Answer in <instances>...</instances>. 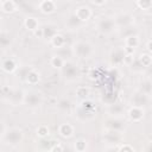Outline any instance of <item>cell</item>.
I'll use <instances>...</instances> for the list:
<instances>
[{
  "instance_id": "1",
  "label": "cell",
  "mask_w": 152,
  "mask_h": 152,
  "mask_svg": "<svg viewBox=\"0 0 152 152\" xmlns=\"http://www.w3.org/2000/svg\"><path fill=\"white\" fill-rule=\"evenodd\" d=\"M70 48L72 51V56L77 57L78 59H88L95 53L94 45L87 40H77L72 43Z\"/></svg>"
},
{
  "instance_id": "2",
  "label": "cell",
  "mask_w": 152,
  "mask_h": 152,
  "mask_svg": "<svg viewBox=\"0 0 152 152\" xmlns=\"http://www.w3.org/2000/svg\"><path fill=\"white\" fill-rule=\"evenodd\" d=\"M61 70V75L62 77L68 81V82H74L76 81L80 75H81V70L80 68L77 66V64L72 61H65L63 66L59 69Z\"/></svg>"
},
{
  "instance_id": "3",
  "label": "cell",
  "mask_w": 152,
  "mask_h": 152,
  "mask_svg": "<svg viewBox=\"0 0 152 152\" xmlns=\"http://www.w3.org/2000/svg\"><path fill=\"white\" fill-rule=\"evenodd\" d=\"M2 139L7 145L17 146L24 140V132L19 127H11L6 128L5 133L2 134Z\"/></svg>"
},
{
  "instance_id": "4",
  "label": "cell",
  "mask_w": 152,
  "mask_h": 152,
  "mask_svg": "<svg viewBox=\"0 0 152 152\" xmlns=\"http://www.w3.org/2000/svg\"><path fill=\"white\" fill-rule=\"evenodd\" d=\"M95 27L102 34H110L118 28L115 23H114L113 17H108V15H103V17L97 18V20L95 23Z\"/></svg>"
},
{
  "instance_id": "5",
  "label": "cell",
  "mask_w": 152,
  "mask_h": 152,
  "mask_svg": "<svg viewBox=\"0 0 152 152\" xmlns=\"http://www.w3.org/2000/svg\"><path fill=\"white\" fill-rule=\"evenodd\" d=\"M23 104H25L26 107H28L31 109H36V108L40 107L43 104V95H42V93L37 91V90L25 91Z\"/></svg>"
},
{
  "instance_id": "6",
  "label": "cell",
  "mask_w": 152,
  "mask_h": 152,
  "mask_svg": "<svg viewBox=\"0 0 152 152\" xmlns=\"http://www.w3.org/2000/svg\"><path fill=\"white\" fill-rule=\"evenodd\" d=\"M74 115L81 122H88L96 118V110H90L82 107L80 103L74 107Z\"/></svg>"
},
{
  "instance_id": "7",
  "label": "cell",
  "mask_w": 152,
  "mask_h": 152,
  "mask_svg": "<svg viewBox=\"0 0 152 152\" xmlns=\"http://www.w3.org/2000/svg\"><path fill=\"white\" fill-rule=\"evenodd\" d=\"M125 50L122 46H115L110 50L109 52V64L114 68L120 66L124 64V58H125Z\"/></svg>"
},
{
  "instance_id": "8",
  "label": "cell",
  "mask_w": 152,
  "mask_h": 152,
  "mask_svg": "<svg viewBox=\"0 0 152 152\" xmlns=\"http://www.w3.org/2000/svg\"><path fill=\"white\" fill-rule=\"evenodd\" d=\"M116 27H128L134 24V15L129 12H120L113 17Z\"/></svg>"
},
{
  "instance_id": "9",
  "label": "cell",
  "mask_w": 152,
  "mask_h": 152,
  "mask_svg": "<svg viewBox=\"0 0 152 152\" xmlns=\"http://www.w3.org/2000/svg\"><path fill=\"white\" fill-rule=\"evenodd\" d=\"M122 140V132L118 131H112V129H106L102 134V141L108 145H119Z\"/></svg>"
},
{
  "instance_id": "10",
  "label": "cell",
  "mask_w": 152,
  "mask_h": 152,
  "mask_svg": "<svg viewBox=\"0 0 152 152\" xmlns=\"http://www.w3.org/2000/svg\"><path fill=\"white\" fill-rule=\"evenodd\" d=\"M150 97H151V96L144 94L142 91L137 90V91L131 96V99H129V104H131V106H137V107H142V108H144L145 106H147V104L150 103Z\"/></svg>"
},
{
  "instance_id": "11",
  "label": "cell",
  "mask_w": 152,
  "mask_h": 152,
  "mask_svg": "<svg viewBox=\"0 0 152 152\" xmlns=\"http://www.w3.org/2000/svg\"><path fill=\"white\" fill-rule=\"evenodd\" d=\"M0 68L6 74H13L19 69V63L13 57H6L0 62Z\"/></svg>"
},
{
  "instance_id": "12",
  "label": "cell",
  "mask_w": 152,
  "mask_h": 152,
  "mask_svg": "<svg viewBox=\"0 0 152 152\" xmlns=\"http://www.w3.org/2000/svg\"><path fill=\"white\" fill-rule=\"evenodd\" d=\"M127 116H128L129 121H132V122H140L145 116V108L131 106L127 110Z\"/></svg>"
},
{
  "instance_id": "13",
  "label": "cell",
  "mask_w": 152,
  "mask_h": 152,
  "mask_svg": "<svg viewBox=\"0 0 152 152\" xmlns=\"http://www.w3.org/2000/svg\"><path fill=\"white\" fill-rule=\"evenodd\" d=\"M104 127H106V129L124 132L125 131V122H124V120H121V118L109 116V119H107L104 121Z\"/></svg>"
},
{
  "instance_id": "14",
  "label": "cell",
  "mask_w": 152,
  "mask_h": 152,
  "mask_svg": "<svg viewBox=\"0 0 152 152\" xmlns=\"http://www.w3.org/2000/svg\"><path fill=\"white\" fill-rule=\"evenodd\" d=\"M38 8L43 14H52L57 10V5L55 0H40L38 4Z\"/></svg>"
},
{
  "instance_id": "15",
  "label": "cell",
  "mask_w": 152,
  "mask_h": 152,
  "mask_svg": "<svg viewBox=\"0 0 152 152\" xmlns=\"http://www.w3.org/2000/svg\"><path fill=\"white\" fill-rule=\"evenodd\" d=\"M107 113L109 116H113V118H122L125 115V107L119 102H113L108 104Z\"/></svg>"
},
{
  "instance_id": "16",
  "label": "cell",
  "mask_w": 152,
  "mask_h": 152,
  "mask_svg": "<svg viewBox=\"0 0 152 152\" xmlns=\"http://www.w3.org/2000/svg\"><path fill=\"white\" fill-rule=\"evenodd\" d=\"M74 14H75V15H76L81 21H82V23H86V21H88V20L91 18L93 12H91L90 7H88V6L83 5V6H78V7L75 10Z\"/></svg>"
},
{
  "instance_id": "17",
  "label": "cell",
  "mask_w": 152,
  "mask_h": 152,
  "mask_svg": "<svg viewBox=\"0 0 152 152\" xmlns=\"http://www.w3.org/2000/svg\"><path fill=\"white\" fill-rule=\"evenodd\" d=\"M24 95H25L24 90H21V89H13L7 101L12 106H20L24 102Z\"/></svg>"
},
{
  "instance_id": "18",
  "label": "cell",
  "mask_w": 152,
  "mask_h": 152,
  "mask_svg": "<svg viewBox=\"0 0 152 152\" xmlns=\"http://www.w3.org/2000/svg\"><path fill=\"white\" fill-rule=\"evenodd\" d=\"M75 133V127L71 125V124H62L58 126V134L62 137V138H71Z\"/></svg>"
},
{
  "instance_id": "19",
  "label": "cell",
  "mask_w": 152,
  "mask_h": 152,
  "mask_svg": "<svg viewBox=\"0 0 152 152\" xmlns=\"http://www.w3.org/2000/svg\"><path fill=\"white\" fill-rule=\"evenodd\" d=\"M39 81H40V72L38 70L31 68L28 70L26 77H25V82L27 84H30V86H36V84L39 83Z\"/></svg>"
},
{
  "instance_id": "20",
  "label": "cell",
  "mask_w": 152,
  "mask_h": 152,
  "mask_svg": "<svg viewBox=\"0 0 152 152\" xmlns=\"http://www.w3.org/2000/svg\"><path fill=\"white\" fill-rule=\"evenodd\" d=\"M65 26L69 28V30H78L83 26V23L72 13L68 17V19L65 20Z\"/></svg>"
},
{
  "instance_id": "21",
  "label": "cell",
  "mask_w": 152,
  "mask_h": 152,
  "mask_svg": "<svg viewBox=\"0 0 152 152\" xmlns=\"http://www.w3.org/2000/svg\"><path fill=\"white\" fill-rule=\"evenodd\" d=\"M13 37L8 31H0V49H7L12 45Z\"/></svg>"
},
{
  "instance_id": "22",
  "label": "cell",
  "mask_w": 152,
  "mask_h": 152,
  "mask_svg": "<svg viewBox=\"0 0 152 152\" xmlns=\"http://www.w3.org/2000/svg\"><path fill=\"white\" fill-rule=\"evenodd\" d=\"M43 28V38L45 39H51L56 33H57V26L55 24H45L44 26H42Z\"/></svg>"
},
{
  "instance_id": "23",
  "label": "cell",
  "mask_w": 152,
  "mask_h": 152,
  "mask_svg": "<svg viewBox=\"0 0 152 152\" xmlns=\"http://www.w3.org/2000/svg\"><path fill=\"white\" fill-rule=\"evenodd\" d=\"M57 108H58V110H61L62 113H66V114H69V113L71 112V109H72L71 101H70L69 99L63 97V99L58 100V102H57Z\"/></svg>"
},
{
  "instance_id": "24",
  "label": "cell",
  "mask_w": 152,
  "mask_h": 152,
  "mask_svg": "<svg viewBox=\"0 0 152 152\" xmlns=\"http://www.w3.org/2000/svg\"><path fill=\"white\" fill-rule=\"evenodd\" d=\"M24 26L26 30L33 32L34 30H37L39 27V20L34 17H26L24 19Z\"/></svg>"
},
{
  "instance_id": "25",
  "label": "cell",
  "mask_w": 152,
  "mask_h": 152,
  "mask_svg": "<svg viewBox=\"0 0 152 152\" xmlns=\"http://www.w3.org/2000/svg\"><path fill=\"white\" fill-rule=\"evenodd\" d=\"M50 44L55 48V49H61L65 45V38L62 33H56L51 39H50Z\"/></svg>"
},
{
  "instance_id": "26",
  "label": "cell",
  "mask_w": 152,
  "mask_h": 152,
  "mask_svg": "<svg viewBox=\"0 0 152 152\" xmlns=\"http://www.w3.org/2000/svg\"><path fill=\"white\" fill-rule=\"evenodd\" d=\"M140 44V39H139V36L137 34H129L125 38V46L127 48H132V49H137Z\"/></svg>"
},
{
  "instance_id": "27",
  "label": "cell",
  "mask_w": 152,
  "mask_h": 152,
  "mask_svg": "<svg viewBox=\"0 0 152 152\" xmlns=\"http://www.w3.org/2000/svg\"><path fill=\"white\" fill-rule=\"evenodd\" d=\"M0 10L4 13H14L18 10V7H17V5L12 0H4V1H1Z\"/></svg>"
},
{
  "instance_id": "28",
  "label": "cell",
  "mask_w": 152,
  "mask_h": 152,
  "mask_svg": "<svg viewBox=\"0 0 152 152\" xmlns=\"http://www.w3.org/2000/svg\"><path fill=\"white\" fill-rule=\"evenodd\" d=\"M75 95H76L80 100H86V99H88L89 95H90V89H89V87H87V86H78V87L76 88V90H75Z\"/></svg>"
},
{
  "instance_id": "29",
  "label": "cell",
  "mask_w": 152,
  "mask_h": 152,
  "mask_svg": "<svg viewBox=\"0 0 152 152\" xmlns=\"http://www.w3.org/2000/svg\"><path fill=\"white\" fill-rule=\"evenodd\" d=\"M138 62L140 63V65L142 68H148L152 63V57L150 52H142L139 57H138Z\"/></svg>"
},
{
  "instance_id": "30",
  "label": "cell",
  "mask_w": 152,
  "mask_h": 152,
  "mask_svg": "<svg viewBox=\"0 0 152 152\" xmlns=\"http://www.w3.org/2000/svg\"><path fill=\"white\" fill-rule=\"evenodd\" d=\"M64 59L61 57V56H58V55H53V56H51V58H50V65L53 68V69H61L62 66H63V64H64Z\"/></svg>"
},
{
  "instance_id": "31",
  "label": "cell",
  "mask_w": 152,
  "mask_h": 152,
  "mask_svg": "<svg viewBox=\"0 0 152 152\" xmlns=\"http://www.w3.org/2000/svg\"><path fill=\"white\" fill-rule=\"evenodd\" d=\"M36 134L37 137H39L40 139H45L50 135V128L48 125H39L36 129Z\"/></svg>"
},
{
  "instance_id": "32",
  "label": "cell",
  "mask_w": 152,
  "mask_h": 152,
  "mask_svg": "<svg viewBox=\"0 0 152 152\" xmlns=\"http://www.w3.org/2000/svg\"><path fill=\"white\" fill-rule=\"evenodd\" d=\"M139 90L142 91L144 94L151 96V93H152V83H151L150 78H146V80H144L141 82V87L139 88Z\"/></svg>"
},
{
  "instance_id": "33",
  "label": "cell",
  "mask_w": 152,
  "mask_h": 152,
  "mask_svg": "<svg viewBox=\"0 0 152 152\" xmlns=\"http://www.w3.org/2000/svg\"><path fill=\"white\" fill-rule=\"evenodd\" d=\"M74 148H75L77 152H83V151H86V150L88 148V142H87V140L83 139V138L77 139V140L75 141V144H74Z\"/></svg>"
},
{
  "instance_id": "34",
  "label": "cell",
  "mask_w": 152,
  "mask_h": 152,
  "mask_svg": "<svg viewBox=\"0 0 152 152\" xmlns=\"http://www.w3.org/2000/svg\"><path fill=\"white\" fill-rule=\"evenodd\" d=\"M12 90L13 89L10 86H1L0 87V99L7 101L8 97H10V95H11V93H12Z\"/></svg>"
},
{
  "instance_id": "35",
  "label": "cell",
  "mask_w": 152,
  "mask_h": 152,
  "mask_svg": "<svg viewBox=\"0 0 152 152\" xmlns=\"http://www.w3.org/2000/svg\"><path fill=\"white\" fill-rule=\"evenodd\" d=\"M137 5L142 11H148L152 7V0H137Z\"/></svg>"
},
{
  "instance_id": "36",
  "label": "cell",
  "mask_w": 152,
  "mask_h": 152,
  "mask_svg": "<svg viewBox=\"0 0 152 152\" xmlns=\"http://www.w3.org/2000/svg\"><path fill=\"white\" fill-rule=\"evenodd\" d=\"M102 100L104 101L106 104H110L113 102H115V93L114 91H107L103 94Z\"/></svg>"
},
{
  "instance_id": "37",
  "label": "cell",
  "mask_w": 152,
  "mask_h": 152,
  "mask_svg": "<svg viewBox=\"0 0 152 152\" xmlns=\"http://www.w3.org/2000/svg\"><path fill=\"white\" fill-rule=\"evenodd\" d=\"M115 150H118V151H124V152H134V151H135V148H134L131 144H122V142H120L119 146L115 147Z\"/></svg>"
},
{
  "instance_id": "38",
  "label": "cell",
  "mask_w": 152,
  "mask_h": 152,
  "mask_svg": "<svg viewBox=\"0 0 152 152\" xmlns=\"http://www.w3.org/2000/svg\"><path fill=\"white\" fill-rule=\"evenodd\" d=\"M31 69V66H19V72H18V76L20 77V80L23 81V82H25V77H26V75H27V72H28V70Z\"/></svg>"
},
{
  "instance_id": "39",
  "label": "cell",
  "mask_w": 152,
  "mask_h": 152,
  "mask_svg": "<svg viewBox=\"0 0 152 152\" xmlns=\"http://www.w3.org/2000/svg\"><path fill=\"white\" fill-rule=\"evenodd\" d=\"M64 148H63V146L59 144V141H56L50 148H49V151H51V152H62Z\"/></svg>"
},
{
  "instance_id": "40",
  "label": "cell",
  "mask_w": 152,
  "mask_h": 152,
  "mask_svg": "<svg viewBox=\"0 0 152 152\" xmlns=\"http://www.w3.org/2000/svg\"><path fill=\"white\" fill-rule=\"evenodd\" d=\"M134 58H133V53H126L125 55V58H124V64L126 65H131L133 63Z\"/></svg>"
},
{
  "instance_id": "41",
  "label": "cell",
  "mask_w": 152,
  "mask_h": 152,
  "mask_svg": "<svg viewBox=\"0 0 152 152\" xmlns=\"http://www.w3.org/2000/svg\"><path fill=\"white\" fill-rule=\"evenodd\" d=\"M33 34H34L36 38H38V39H43V28H42V27H38L37 30L33 31Z\"/></svg>"
},
{
  "instance_id": "42",
  "label": "cell",
  "mask_w": 152,
  "mask_h": 152,
  "mask_svg": "<svg viewBox=\"0 0 152 152\" xmlns=\"http://www.w3.org/2000/svg\"><path fill=\"white\" fill-rule=\"evenodd\" d=\"M12 1L17 5V7H18V8H21V7L26 4V0H12Z\"/></svg>"
},
{
  "instance_id": "43",
  "label": "cell",
  "mask_w": 152,
  "mask_h": 152,
  "mask_svg": "<svg viewBox=\"0 0 152 152\" xmlns=\"http://www.w3.org/2000/svg\"><path fill=\"white\" fill-rule=\"evenodd\" d=\"M6 125H5V122L0 119V137H2V134L5 133V131H6Z\"/></svg>"
},
{
  "instance_id": "44",
  "label": "cell",
  "mask_w": 152,
  "mask_h": 152,
  "mask_svg": "<svg viewBox=\"0 0 152 152\" xmlns=\"http://www.w3.org/2000/svg\"><path fill=\"white\" fill-rule=\"evenodd\" d=\"M95 6H103L106 2H107V0H90Z\"/></svg>"
},
{
  "instance_id": "45",
  "label": "cell",
  "mask_w": 152,
  "mask_h": 152,
  "mask_svg": "<svg viewBox=\"0 0 152 152\" xmlns=\"http://www.w3.org/2000/svg\"><path fill=\"white\" fill-rule=\"evenodd\" d=\"M146 50H147V52L152 51V40L151 39H148L147 43H146Z\"/></svg>"
},
{
  "instance_id": "46",
  "label": "cell",
  "mask_w": 152,
  "mask_h": 152,
  "mask_svg": "<svg viewBox=\"0 0 152 152\" xmlns=\"http://www.w3.org/2000/svg\"><path fill=\"white\" fill-rule=\"evenodd\" d=\"M0 7H1V1H0Z\"/></svg>"
}]
</instances>
